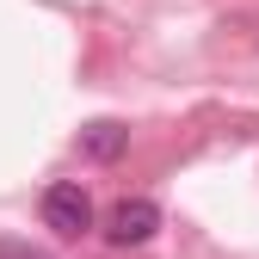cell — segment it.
Here are the masks:
<instances>
[{"label": "cell", "instance_id": "cell-2", "mask_svg": "<svg viewBox=\"0 0 259 259\" xmlns=\"http://www.w3.org/2000/svg\"><path fill=\"white\" fill-rule=\"evenodd\" d=\"M154 229H160V210H154L148 198H123V204L105 216V235H111L117 247H142V241H154Z\"/></svg>", "mask_w": 259, "mask_h": 259}, {"label": "cell", "instance_id": "cell-1", "mask_svg": "<svg viewBox=\"0 0 259 259\" xmlns=\"http://www.w3.org/2000/svg\"><path fill=\"white\" fill-rule=\"evenodd\" d=\"M44 229H56L62 241H80V235L93 229V198H87L80 185H68V179L50 185V191H44Z\"/></svg>", "mask_w": 259, "mask_h": 259}, {"label": "cell", "instance_id": "cell-3", "mask_svg": "<svg viewBox=\"0 0 259 259\" xmlns=\"http://www.w3.org/2000/svg\"><path fill=\"white\" fill-rule=\"evenodd\" d=\"M123 142H130V130H123V123H111V117H99V123H87V130H80V148H87L93 160H117V154H123Z\"/></svg>", "mask_w": 259, "mask_h": 259}]
</instances>
